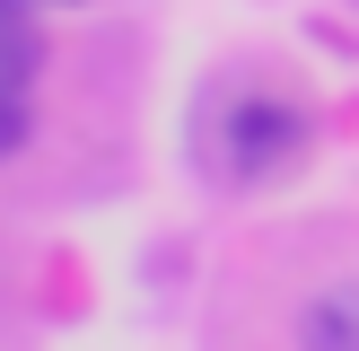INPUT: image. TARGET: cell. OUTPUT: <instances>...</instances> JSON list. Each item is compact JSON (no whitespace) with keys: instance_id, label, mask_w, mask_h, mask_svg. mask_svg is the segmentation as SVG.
I'll return each mask as SVG.
<instances>
[{"instance_id":"cell-4","label":"cell","mask_w":359,"mask_h":351,"mask_svg":"<svg viewBox=\"0 0 359 351\" xmlns=\"http://www.w3.org/2000/svg\"><path fill=\"white\" fill-rule=\"evenodd\" d=\"M27 132H35L27 88H0V158H9V150H27Z\"/></svg>"},{"instance_id":"cell-3","label":"cell","mask_w":359,"mask_h":351,"mask_svg":"<svg viewBox=\"0 0 359 351\" xmlns=\"http://www.w3.org/2000/svg\"><path fill=\"white\" fill-rule=\"evenodd\" d=\"M44 70V35H35V9L0 0V88H35Z\"/></svg>"},{"instance_id":"cell-5","label":"cell","mask_w":359,"mask_h":351,"mask_svg":"<svg viewBox=\"0 0 359 351\" xmlns=\"http://www.w3.org/2000/svg\"><path fill=\"white\" fill-rule=\"evenodd\" d=\"M18 9H70V0H18Z\"/></svg>"},{"instance_id":"cell-1","label":"cell","mask_w":359,"mask_h":351,"mask_svg":"<svg viewBox=\"0 0 359 351\" xmlns=\"http://www.w3.org/2000/svg\"><path fill=\"white\" fill-rule=\"evenodd\" d=\"M298 150H307V114L298 105H280V97H245L237 114H228V167L237 176H290L298 167Z\"/></svg>"},{"instance_id":"cell-2","label":"cell","mask_w":359,"mask_h":351,"mask_svg":"<svg viewBox=\"0 0 359 351\" xmlns=\"http://www.w3.org/2000/svg\"><path fill=\"white\" fill-rule=\"evenodd\" d=\"M298 351H359V281H333L298 307Z\"/></svg>"}]
</instances>
